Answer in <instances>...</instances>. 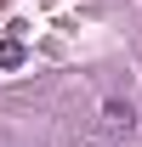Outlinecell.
I'll return each mask as SVG.
<instances>
[{
  "label": "cell",
  "mask_w": 142,
  "mask_h": 147,
  "mask_svg": "<svg viewBox=\"0 0 142 147\" xmlns=\"http://www.w3.org/2000/svg\"><path fill=\"white\" fill-rule=\"evenodd\" d=\"M17 62H23V45L17 40H0V68H17Z\"/></svg>",
  "instance_id": "cell-2"
},
{
  "label": "cell",
  "mask_w": 142,
  "mask_h": 147,
  "mask_svg": "<svg viewBox=\"0 0 142 147\" xmlns=\"http://www.w3.org/2000/svg\"><path fill=\"white\" fill-rule=\"evenodd\" d=\"M131 125H137L131 102H102V130H114V136H119V130H131Z\"/></svg>",
  "instance_id": "cell-1"
}]
</instances>
